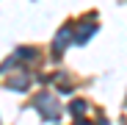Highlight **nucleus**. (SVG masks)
Listing matches in <instances>:
<instances>
[{
  "label": "nucleus",
  "instance_id": "1",
  "mask_svg": "<svg viewBox=\"0 0 127 125\" xmlns=\"http://www.w3.org/2000/svg\"><path fill=\"white\" fill-rule=\"evenodd\" d=\"M41 106H44V117H47V120H53V117L58 114L55 100H53V97H47V95H44V97H39V109H41Z\"/></svg>",
  "mask_w": 127,
  "mask_h": 125
},
{
  "label": "nucleus",
  "instance_id": "2",
  "mask_svg": "<svg viewBox=\"0 0 127 125\" xmlns=\"http://www.w3.org/2000/svg\"><path fill=\"white\" fill-rule=\"evenodd\" d=\"M69 39H72V31H69V28H64V31L58 33V39H55V53H61L64 47H66V45H69Z\"/></svg>",
  "mask_w": 127,
  "mask_h": 125
},
{
  "label": "nucleus",
  "instance_id": "3",
  "mask_svg": "<svg viewBox=\"0 0 127 125\" xmlns=\"http://www.w3.org/2000/svg\"><path fill=\"white\" fill-rule=\"evenodd\" d=\"M86 109H89V106H86L83 100H75V103H72V114H77V117H80L83 111H86Z\"/></svg>",
  "mask_w": 127,
  "mask_h": 125
},
{
  "label": "nucleus",
  "instance_id": "4",
  "mask_svg": "<svg viewBox=\"0 0 127 125\" xmlns=\"http://www.w3.org/2000/svg\"><path fill=\"white\" fill-rule=\"evenodd\" d=\"M77 125H91V122H83V120H80V122H77Z\"/></svg>",
  "mask_w": 127,
  "mask_h": 125
}]
</instances>
